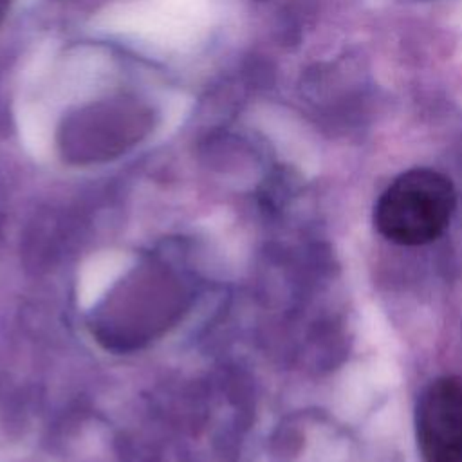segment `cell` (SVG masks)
I'll return each mask as SVG.
<instances>
[{"instance_id":"obj_2","label":"cell","mask_w":462,"mask_h":462,"mask_svg":"<svg viewBox=\"0 0 462 462\" xmlns=\"http://www.w3.org/2000/svg\"><path fill=\"white\" fill-rule=\"evenodd\" d=\"M211 23V0H125L103 27L144 45L179 51L197 43Z\"/></svg>"},{"instance_id":"obj_1","label":"cell","mask_w":462,"mask_h":462,"mask_svg":"<svg viewBox=\"0 0 462 462\" xmlns=\"http://www.w3.org/2000/svg\"><path fill=\"white\" fill-rule=\"evenodd\" d=\"M457 206L451 180L431 168L399 173L374 208V224L390 242L422 245L435 240L449 224Z\"/></svg>"},{"instance_id":"obj_4","label":"cell","mask_w":462,"mask_h":462,"mask_svg":"<svg viewBox=\"0 0 462 462\" xmlns=\"http://www.w3.org/2000/svg\"><path fill=\"white\" fill-rule=\"evenodd\" d=\"M132 256L123 251H99L92 254L78 276V303L81 309L94 307L105 292L130 269Z\"/></svg>"},{"instance_id":"obj_3","label":"cell","mask_w":462,"mask_h":462,"mask_svg":"<svg viewBox=\"0 0 462 462\" xmlns=\"http://www.w3.org/2000/svg\"><path fill=\"white\" fill-rule=\"evenodd\" d=\"M415 439L424 462H462V375L437 377L420 392Z\"/></svg>"}]
</instances>
